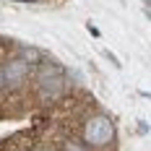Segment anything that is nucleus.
<instances>
[{
  "label": "nucleus",
  "instance_id": "nucleus-1",
  "mask_svg": "<svg viewBox=\"0 0 151 151\" xmlns=\"http://www.w3.org/2000/svg\"><path fill=\"white\" fill-rule=\"evenodd\" d=\"M115 138V125L109 117L104 115H94L83 122V143L86 146H94V149H102L109 141Z\"/></svg>",
  "mask_w": 151,
  "mask_h": 151
},
{
  "label": "nucleus",
  "instance_id": "nucleus-2",
  "mask_svg": "<svg viewBox=\"0 0 151 151\" xmlns=\"http://www.w3.org/2000/svg\"><path fill=\"white\" fill-rule=\"evenodd\" d=\"M63 91H65V78H63V73L37 78V94H39V99H42L45 104L58 102V99L63 96Z\"/></svg>",
  "mask_w": 151,
  "mask_h": 151
},
{
  "label": "nucleus",
  "instance_id": "nucleus-3",
  "mask_svg": "<svg viewBox=\"0 0 151 151\" xmlns=\"http://www.w3.org/2000/svg\"><path fill=\"white\" fill-rule=\"evenodd\" d=\"M29 63H24L21 58H16V60H8L0 70H3V76H5V83L8 86H16V83H21L26 76H29Z\"/></svg>",
  "mask_w": 151,
  "mask_h": 151
},
{
  "label": "nucleus",
  "instance_id": "nucleus-4",
  "mask_svg": "<svg viewBox=\"0 0 151 151\" xmlns=\"http://www.w3.org/2000/svg\"><path fill=\"white\" fill-rule=\"evenodd\" d=\"M39 58H42V55H39V50H34V47H21V60L24 63H37L39 60Z\"/></svg>",
  "mask_w": 151,
  "mask_h": 151
},
{
  "label": "nucleus",
  "instance_id": "nucleus-5",
  "mask_svg": "<svg viewBox=\"0 0 151 151\" xmlns=\"http://www.w3.org/2000/svg\"><path fill=\"white\" fill-rule=\"evenodd\" d=\"M63 151H89V146L81 143V141H76V138H68V141L63 143Z\"/></svg>",
  "mask_w": 151,
  "mask_h": 151
},
{
  "label": "nucleus",
  "instance_id": "nucleus-6",
  "mask_svg": "<svg viewBox=\"0 0 151 151\" xmlns=\"http://www.w3.org/2000/svg\"><path fill=\"white\" fill-rule=\"evenodd\" d=\"M5 86H8V83H5V76H3V70H0V91L5 89Z\"/></svg>",
  "mask_w": 151,
  "mask_h": 151
},
{
  "label": "nucleus",
  "instance_id": "nucleus-7",
  "mask_svg": "<svg viewBox=\"0 0 151 151\" xmlns=\"http://www.w3.org/2000/svg\"><path fill=\"white\" fill-rule=\"evenodd\" d=\"M39 151H50V149H39Z\"/></svg>",
  "mask_w": 151,
  "mask_h": 151
}]
</instances>
